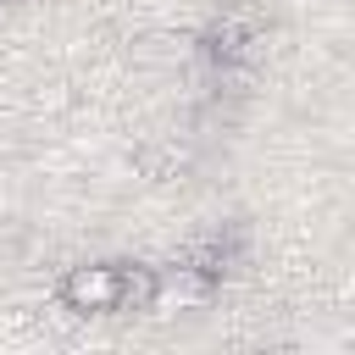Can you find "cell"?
<instances>
[{
  "mask_svg": "<svg viewBox=\"0 0 355 355\" xmlns=\"http://www.w3.org/2000/svg\"><path fill=\"white\" fill-rule=\"evenodd\" d=\"M116 294H122V277L105 272V266H89V272H78L67 283V300L83 305V311H105V305H116Z\"/></svg>",
  "mask_w": 355,
  "mask_h": 355,
  "instance_id": "1",
  "label": "cell"
}]
</instances>
